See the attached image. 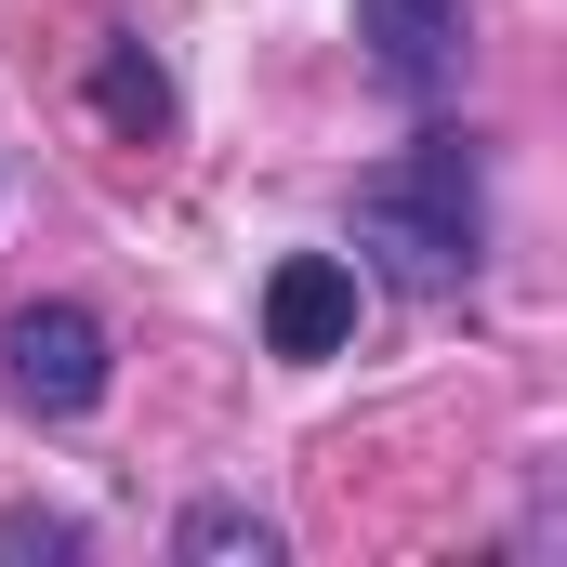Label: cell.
<instances>
[{
	"instance_id": "cell-1",
	"label": "cell",
	"mask_w": 567,
	"mask_h": 567,
	"mask_svg": "<svg viewBox=\"0 0 567 567\" xmlns=\"http://www.w3.org/2000/svg\"><path fill=\"white\" fill-rule=\"evenodd\" d=\"M357 251L396 290H462L488 251V185H475V133H410L370 185H357Z\"/></svg>"
},
{
	"instance_id": "cell-2",
	"label": "cell",
	"mask_w": 567,
	"mask_h": 567,
	"mask_svg": "<svg viewBox=\"0 0 567 567\" xmlns=\"http://www.w3.org/2000/svg\"><path fill=\"white\" fill-rule=\"evenodd\" d=\"M106 317H80V303H27L13 330H0V383L40 410V423H80V410H106Z\"/></svg>"
},
{
	"instance_id": "cell-3",
	"label": "cell",
	"mask_w": 567,
	"mask_h": 567,
	"mask_svg": "<svg viewBox=\"0 0 567 567\" xmlns=\"http://www.w3.org/2000/svg\"><path fill=\"white\" fill-rule=\"evenodd\" d=\"M357 53H370V80L396 106H435L475 40H462V0H357Z\"/></svg>"
},
{
	"instance_id": "cell-4",
	"label": "cell",
	"mask_w": 567,
	"mask_h": 567,
	"mask_svg": "<svg viewBox=\"0 0 567 567\" xmlns=\"http://www.w3.org/2000/svg\"><path fill=\"white\" fill-rule=\"evenodd\" d=\"M357 343V265L343 251H290L265 278V357H343Z\"/></svg>"
},
{
	"instance_id": "cell-5",
	"label": "cell",
	"mask_w": 567,
	"mask_h": 567,
	"mask_svg": "<svg viewBox=\"0 0 567 567\" xmlns=\"http://www.w3.org/2000/svg\"><path fill=\"white\" fill-rule=\"evenodd\" d=\"M93 106H106V133H133V145L172 133V80H158L145 40H106V53H93Z\"/></svg>"
},
{
	"instance_id": "cell-6",
	"label": "cell",
	"mask_w": 567,
	"mask_h": 567,
	"mask_svg": "<svg viewBox=\"0 0 567 567\" xmlns=\"http://www.w3.org/2000/svg\"><path fill=\"white\" fill-rule=\"evenodd\" d=\"M172 555L185 567H278V515H251V502H185Z\"/></svg>"
},
{
	"instance_id": "cell-7",
	"label": "cell",
	"mask_w": 567,
	"mask_h": 567,
	"mask_svg": "<svg viewBox=\"0 0 567 567\" xmlns=\"http://www.w3.org/2000/svg\"><path fill=\"white\" fill-rule=\"evenodd\" d=\"M0 542H13V555H80V528H66V515H40V502H27V515H0Z\"/></svg>"
}]
</instances>
